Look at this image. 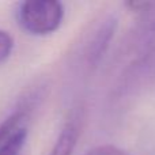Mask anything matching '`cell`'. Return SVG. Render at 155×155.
<instances>
[{
    "label": "cell",
    "instance_id": "obj_6",
    "mask_svg": "<svg viewBox=\"0 0 155 155\" xmlns=\"http://www.w3.org/2000/svg\"><path fill=\"white\" fill-rule=\"evenodd\" d=\"M27 139V129L26 127H21L10 139H7L0 146V155H21Z\"/></svg>",
    "mask_w": 155,
    "mask_h": 155
},
{
    "label": "cell",
    "instance_id": "obj_2",
    "mask_svg": "<svg viewBox=\"0 0 155 155\" xmlns=\"http://www.w3.org/2000/svg\"><path fill=\"white\" fill-rule=\"evenodd\" d=\"M117 19L113 14H101L90 22L76 45L75 57L84 70H93L104 57L116 31Z\"/></svg>",
    "mask_w": 155,
    "mask_h": 155
},
{
    "label": "cell",
    "instance_id": "obj_8",
    "mask_svg": "<svg viewBox=\"0 0 155 155\" xmlns=\"http://www.w3.org/2000/svg\"><path fill=\"white\" fill-rule=\"evenodd\" d=\"M86 155H131V154H128L127 151L116 147V146L104 144V146L94 147L93 150H90Z\"/></svg>",
    "mask_w": 155,
    "mask_h": 155
},
{
    "label": "cell",
    "instance_id": "obj_1",
    "mask_svg": "<svg viewBox=\"0 0 155 155\" xmlns=\"http://www.w3.org/2000/svg\"><path fill=\"white\" fill-rule=\"evenodd\" d=\"M125 7L136 15L124 52V64L117 79V93L125 94L155 79V2H128Z\"/></svg>",
    "mask_w": 155,
    "mask_h": 155
},
{
    "label": "cell",
    "instance_id": "obj_7",
    "mask_svg": "<svg viewBox=\"0 0 155 155\" xmlns=\"http://www.w3.org/2000/svg\"><path fill=\"white\" fill-rule=\"evenodd\" d=\"M14 45H15V41L12 35L5 30L0 29V64H3L11 56Z\"/></svg>",
    "mask_w": 155,
    "mask_h": 155
},
{
    "label": "cell",
    "instance_id": "obj_4",
    "mask_svg": "<svg viewBox=\"0 0 155 155\" xmlns=\"http://www.w3.org/2000/svg\"><path fill=\"white\" fill-rule=\"evenodd\" d=\"M83 128V114L80 107H78L75 112L71 113V116L65 120L63 128L60 129L53 147L49 150L46 155H72L75 150L78 140L80 137Z\"/></svg>",
    "mask_w": 155,
    "mask_h": 155
},
{
    "label": "cell",
    "instance_id": "obj_5",
    "mask_svg": "<svg viewBox=\"0 0 155 155\" xmlns=\"http://www.w3.org/2000/svg\"><path fill=\"white\" fill-rule=\"evenodd\" d=\"M25 120H26V107H21L0 123V146L7 139H10L21 127H23Z\"/></svg>",
    "mask_w": 155,
    "mask_h": 155
},
{
    "label": "cell",
    "instance_id": "obj_3",
    "mask_svg": "<svg viewBox=\"0 0 155 155\" xmlns=\"http://www.w3.org/2000/svg\"><path fill=\"white\" fill-rule=\"evenodd\" d=\"M18 22L33 35H48L60 27L64 19V5L56 0L22 2L16 10Z\"/></svg>",
    "mask_w": 155,
    "mask_h": 155
}]
</instances>
